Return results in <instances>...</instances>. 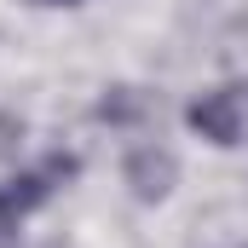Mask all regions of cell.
I'll list each match as a JSON object with an SVG mask.
<instances>
[{"label":"cell","instance_id":"cell-1","mask_svg":"<svg viewBox=\"0 0 248 248\" xmlns=\"http://www.w3.org/2000/svg\"><path fill=\"white\" fill-rule=\"evenodd\" d=\"M185 127L202 133L208 144H219V150H243L248 144V81H225V87L190 98Z\"/></svg>","mask_w":248,"mask_h":248},{"label":"cell","instance_id":"cell-2","mask_svg":"<svg viewBox=\"0 0 248 248\" xmlns=\"http://www.w3.org/2000/svg\"><path fill=\"white\" fill-rule=\"evenodd\" d=\"M75 168H81V162H75L69 150H63V156H46L41 168H29V173H17V179H6V185H0V208L23 219L29 208H41L58 185H69V179H75Z\"/></svg>","mask_w":248,"mask_h":248},{"label":"cell","instance_id":"cell-3","mask_svg":"<svg viewBox=\"0 0 248 248\" xmlns=\"http://www.w3.org/2000/svg\"><path fill=\"white\" fill-rule=\"evenodd\" d=\"M179 179V162H173V150H156V144H139L133 156H127V185L139 202H162L168 190Z\"/></svg>","mask_w":248,"mask_h":248},{"label":"cell","instance_id":"cell-4","mask_svg":"<svg viewBox=\"0 0 248 248\" xmlns=\"http://www.w3.org/2000/svg\"><path fill=\"white\" fill-rule=\"evenodd\" d=\"M133 116H144V93H133V87H116L98 104V122H133Z\"/></svg>","mask_w":248,"mask_h":248},{"label":"cell","instance_id":"cell-5","mask_svg":"<svg viewBox=\"0 0 248 248\" xmlns=\"http://www.w3.org/2000/svg\"><path fill=\"white\" fill-rule=\"evenodd\" d=\"M0 248H17V214L0 208Z\"/></svg>","mask_w":248,"mask_h":248},{"label":"cell","instance_id":"cell-6","mask_svg":"<svg viewBox=\"0 0 248 248\" xmlns=\"http://www.w3.org/2000/svg\"><path fill=\"white\" fill-rule=\"evenodd\" d=\"M41 6H81V0H41Z\"/></svg>","mask_w":248,"mask_h":248}]
</instances>
